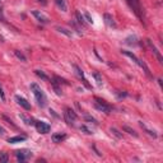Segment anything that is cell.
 <instances>
[{
	"label": "cell",
	"instance_id": "6da1fadb",
	"mask_svg": "<svg viewBox=\"0 0 163 163\" xmlns=\"http://www.w3.org/2000/svg\"><path fill=\"white\" fill-rule=\"evenodd\" d=\"M31 90H32V93H33V96H34L37 105H38L40 107H45L46 103H47V97H46L45 92L42 90V88L38 86V84L32 83V84H31Z\"/></svg>",
	"mask_w": 163,
	"mask_h": 163
},
{
	"label": "cell",
	"instance_id": "7a4b0ae2",
	"mask_svg": "<svg viewBox=\"0 0 163 163\" xmlns=\"http://www.w3.org/2000/svg\"><path fill=\"white\" fill-rule=\"evenodd\" d=\"M122 54H124V55L125 56H128V57H130L131 60H132V61H134L136 65H139V66H140V68L144 70V73H145L149 78H153L152 77V74H150V70H149V68H148V66H147V64L145 63H144L143 61V60H140V59H139V57H136L135 55H134V54H132V52H130V51H126V50H122L121 51Z\"/></svg>",
	"mask_w": 163,
	"mask_h": 163
},
{
	"label": "cell",
	"instance_id": "3957f363",
	"mask_svg": "<svg viewBox=\"0 0 163 163\" xmlns=\"http://www.w3.org/2000/svg\"><path fill=\"white\" fill-rule=\"evenodd\" d=\"M94 107L97 108L98 111H101V112H105V113H111V111H112V107L107 103V102H105L103 99H101V98H98V97H96L94 98Z\"/></svg>",
	"mask_w": 163,
	"mask_h": 163
},
{
	"label": "cell",
	"instance_id": "277c9868",
	"mask_svg": "<svg viewBox=\"0 0 163 163\" xmlns=\"http://www.w3.org/2000/svg\"><path fill=\"white\" fill-rule=\"evenodd\" d=\"M126 2L130 5V8L134 10V13L139 17V19H142L143 22V9L140 5V0H126Z\"/></svg>",
	"mask_w": 163,
	"mask_h": 163
},
{
	"label": "cell",
	"instance_id": "5b68a950",
	"mask_svg": "<svg viewBox=\"0 0 163 163\" xmlns=\"http://www.w3.org/2000/svg\"><path fill=\"white\" fill-rule=\"evenodd\" d=\"M64 119H65V121L68 122L69 125H74V122L77 121L78 116H77V113L71 110L70 107H66L65 112H64Z\"/></svg>",
	"mask_w": 163,
	"mask_h": 163
},
{
	"label": "cell",
	"instance_id": "8992f818",
	"mask_svg": "<svg viewBox=\"0 0 163 163\" xmlns=\"http://www.w3.org/2000/svg\"><path fill=\"white\" fill-rule=\"evenodd\" d=\"M15 155H17V159L19 162H24L32 157V152L29 149H19L15 152Z\"/></svg>",
	"mask_w": 163,
	"mask_h": 163
},
{
	"label": "cell",
	"instance_id": "52a82bcc",
	"mask_svg": "<svg viewBox=\"0 0 163 163\" xmlns=\"http://www.w3.org/2000/svg\"><path fill=\"white\" fill-rule=\"evenodd\" d=\"M34 126L40 134H47V132H50V130H51V126L45 121H36Z\"/></svg>",
	"mask_w": 163,
	"mask_h": 163
},
{
	"label": "cell",
	"instance_id": "ba28073f",
	"mask_svg": "<svg viewBox=\"0 0 163 163\" xmlns=\"http://www.w3.org/2000/svg\"><path fill=\"white\" fill-rule=\"evenodd\" d=\"M32 14L40 23H42V24H46V23H49V21H50L49 17H47L46 14H44L42 11H40V10H32Z\"/></svg>",
	"mask_w": 163,
	"mask_h": 163
},
{
	"label": "cell",
	"instance_id": "9c48e42d",
	"mask_svg": "<svg viewBox=\"0 0 163 163\" xmlns=\"http://www.w3.org/2000/svg\"><path fill=\"white\" fill-rule=\"evenodd\" d=\"M147 44H148V46H149V49H150V50H152V51L154 52V55H155V57H157V59H158V61L162 64V63H163V59H162V55H161L159 50L157 49V47H155V45H154L153 42L150 41L149 38H147Z\"/></svg>",
	"mask_w": 163,
	"mask_h": 163
},
{
	"label": "cell",
	"instance_id": "30bf717a",
	"mask_svg": "<svg viewBox=\"0 0 163 163\" xmlns=\"http://www.w3.org/2000/svg\"><path fill=\"white\" fill-rule=\"evenodd\" d=\"M15 101H17V103L21 107H23L24 108V110H31V103H29V102L26 99V98H23V97H21V96H15Z\"/></svg>",
	"mask_w": 163,
	"mask_h": 163
},
{
	"label": "cell",
	"instance_id": "8fae6325",
	"mask_svg": "<svg viewBox=\"0 0 163 163\" xmlns=\"http://www.w3.org/2000/svg\"><path fill=\"white\" fill-rule=\"evenodd\" d=\"M74 69H75V73H77V75L79 77V79H82V82H83V84H84V86H86L87 88H89V89L92 88V87L89 86L88 80L86 79V77H84V73H83V70L79 68V66H78V65H74Z\"/></svg>",
	"mask_w": 163,
	"mask_h": 163
},
{
	"label": "cell",
	"instance_id": "7c38bea8",
	"mask_svg": "<svg viewBox=\"0 0 163 163\" xmlns=\"http://www.w3.org/2000/svg\"><path fill=\"white\" fill-rule=\"evenodd\" d=\"M51 139L54 143H61L66 139V134L65 132H55V134L51 136Z\"/></svg>",
	"mask_w": 163,
	"mask_h": 163
},
{
	"label": "cell",
	"instance_id": "4fadbf2b",
	"mask_svg": "<svg viewBox=\"0 0 163 163\" xmlns=\"http://www.w3.org/2000/svg\"><path fill=\"white\" fill-rule=\"evenodd\" d=\"M55 29L59 32V33H63V34H65L66 37H73V32L70 31V29H68V28H65V27H61V26H56L55 27Z\"/></svg>",
	"mask_w": 163,
	"mask_h": 163
},
{
	"label": "cell",
	"instance_id": "5bb4252c",
	"mask_svg": "<svg viewBox=\"0 0 163 163\" xmlns=\"http://www.w3.org/2000/svg\"><path fill=\"white\" fill-rule=\"evenodd\" d=\"M103 18H105V23L108 26V27H111V28H115L116 27V22H115V19L112 18V15H110V14H105L103 15Z\"/></svg>",
	"mask_w": 163,
	"mask_h": 163
},
{
	"label": "cell",
	"instance_id": "9a60e30c",
	"mask_svg": "<svg viewBox=\"0 0 163 163\" xmlns=\"http://www.w3.org/2000/svg\"><path fill=\"white\" fill-rule=\"evenodd\" d=\"M24 140H27V136H26V135H18V136L9 138V139H8V143L15 144V143H21V142H24Z\"/></svg>",
	"mask_w": 163,
	"mask_h": 163
},
{
	"label": "cell",
	"instance_id": "2e32d148",
	"mask_svg": "<svg viewBox=\"0 0 163 163\" xmlns=\"http://www.w3.org/2000/svg\"><path fill=\"white\" fill-rule=\"evenodd\" d=\"M19 119H21L26 125H34L33 119H32V117H29V116H27L26 113H21V115H19Z\"/></svg>",
	"mask_w": 163,
	"mask_h": 163
},
{
	"label": "cell",
	"instance_id": "e0dca14e",
	"mask_svg": "<svg viewBox=\"0 0 163 163\" xmlns=\"http://www.w3.org/2000/svg\"><path fill=\"white\" fill-rule=\"evenodd\" d=\"M140 126H142V129L144 130V131H145L147 132V134L148 135H150V136H153V138H157V136H158V134H157V132L154 131V130H150L149 128H148V126L145 125V124H144V122H140Z\"/></svg>",
	"mask_w": 163,
	"mask_h": 163
},
{
	"label": "cell",
	"instance_id": "ac0fdd59",
	"mask_svg": "<svg viewBox=\"0 0 163 163\" xmlns=\"http://www.w3.org/2000/svg\"><path fill=\"white\" fill-rule=\"evenodd\" d=\"M55 4H56V7L63 11H66V9H68V5H66L65 0H55Z\"/></svg>",
	"mask_w": 163,
	"mask_h": 163
},
{
	"label": "cell",
	"instance_id": "d6986e66",
	"mask_svg": "<svg viewBox=\"0 0 163 163\" xmlns=\"http://www.w3.org/2000/svg\"><path fill=\"white\" fill-rule=\"evenodd\" d=\"M75 17H77V21H78V23H79L80 26H83V27H86L87 24H86V19H84V17L80 14V11H77L75 13Z\"/></svg>",
	"mask_w": 163,
	"mask_h": 163
},
{
	"label": "cell",
	"instance_id": "ffe728a7",
	"mask_svg": "<svg viewBox=\"0 0 163 163\" xmlns=\"http://www.w3.org/2000/svg\"><path fill=\"white\" fill-rule=\"evenodd\" d=\"M51 86H52L54 90H55V93H56L57 96H63V90H61V88L57 86V83H56L55 80H52V82H51Z\"/></svg>",
	"mask_w": 163,
	"mask_h": 163
},
{
	"label": "cell",
	"instance_id": "44dd1931",
	"mask_svg": "<svg viewBox=\"0 0 163 163\" xmlns=\"http://www.w3.org/2000/svg\"><path fill=\"white\" fill-rule=\"evenodd\" d=\"M93 77H94V79H96V83H97V86H102L103 84V82H102V75L98 73V71H94L93 73Z\"/></svg>",
	"mask_w": 163,
	"mask_h": 163
},
{
	"label": "cell",
	"instance_id": "7402d4cb",
	"mask_svg": "<svg viewBox=\"0 0 163 163\" xmlns=\"http://www.w3.org/2000/svg\"><path fill=\"white\" fill-rule=\"evenodd\" d=\"M34 73H36V75H37V77H40L41 79H44V80H49V77H47V75H46L42 70H34Z\"/></svg>",
	"mask_w": 163,
	"mask_h": 163
},
{
	"label": "cell",
	"instance_id": "603a6c76",
	"mask_svg": "<svg viewBox=\"0 0 163 163\" xmlns=\"http://www.w3.org/2000/svg\"><path fill=\"white\" fill-rule=\"evenodd\" d=\"M8 161H9V155L7 153H4V152L0 153V162H2V163H7Z\"/></svg>",
	"mask_w": 163,
	"mask_h": 163
},
{
	"label": "cell",
	"instance_id": "cb8c5ba5",
	"mask_svg": "<svg viewBox=\"0 0 163 163\" xmlns=\"http://www.w3.org/2000/svg\"><path fill=\"white\" fill-rule=\"evenodd\" d=\"M80 130H82L83 132H86V134H88V135L93 134V130H92V129H89L88 126H86V125H82V126H80Z\"/></svg>",
	"mask_w": 163,
	"mask_h": 163
},
{
	"label": "cell",
	"instance_id": "d4e9b609",
	"mask_svg": "<svg viewBox=\"0 0 163 163\" xmlns=\"http://www.w3.org/2000/svg\"><path fill=\"white\" fill-rule=\"evenodd\" d=\"M122 129H124V131H128V132H129V134H130V135H134L135 138H138V134H136V132H135L134 130H132V129H130V128H129V126H124V128H122Z\"/></svg>",
	"mask_w": 163,
	"mask_h": 163
},
{
	"label": "cell",
	"instance_id": "484cf974",
	"mask_svg": "<svg viewBox=\"0 0 163 163\" xmlns=\"http://www.w3.org/2000/svg\"><path fill=\"white\" fill-rule=\"evenodd\" d=\"M14 54H15V56H17L18 59H19V60H22V61H26V56L23 55L22 52H19L18 50H15V51H14Z\"/></svg>",
	"mask_w": 163,
	"mask_h": 163
},
{
	"label": "cell",
	"instance_id": "4316f807",
	"mask_svg": "<svg viewBox=\"0 0 163 163\" xmlns=\"http://www.w3.org/2000/svg\"><path fill=\"white\" fill-rule=\"evenodd\" d=\"M111 132L115 135V136H117L119 139H122V134H120V131L117 129H115V128H111Z\"/></svg>",
	"mask_w": 163,
	"mask_h": 163
},
{
	"label": "cell",
	"instance_id": "83f0119b",
	"mask_svg": "<svg viewBox=\"0 0 163 163\" xmlns=\"http://www.w3.org/2000/svg\"><path fill=\"white\" fill-rule=\"evenodd\" d=\"M84 18H86V19H87V22L88 23H93V18H92V15H90L89 13H88V11H84Z\"/></svg>",
	"mask_w": 163,
	"mask_h": 163
},
{
	"label": "cell",
	"instance_id": "f1b7e54d",
	"mask_svg": "<svg viewBox=\"0 0 163 163\" xmlns=\"http://www.w3.org/2000/svg\"><path fill=\"white\" fill-rule=\"evenodd\" d=\"M84 120H86V121H89V122H93V124H98L97 120H96L94 117H92V116H86V117H84Z\"/></svg>",
	"mask_w": 163,
	"mask_h": 163
},
{
	"label": "cell",
	"instance_id": "f546056e",
	"mask_svg": "<svg viewBox=\"0 0 163 163\" xmlns=\"http://www.w3.org/2000/svg\"><path fill=\"white\" fill-rule=\"evenodd\" d=\"M0 98H2V101H5V94L3 92V88L0 87Z\"/></svg>",
	"mask_w": 163,
	"mask_h": 163
},
{
	"label": "cell",
	"instance_id": "4dcf8cb0",
	"mask_svg": "<svg viewBox=\"0 0 163 163\" xmlns=\"http://www.w3.org/2000/svg\"><path fill=\"white\" fill-rule=\"evenodd\" d=\"M4 134H5V129L0 126V135H4Z\"/></svg>",
	"mask_w": 163,
	"mask_h": 163
},
{
	"label": "cell",
	"instance_id": "1f68e13d",
	"mask_svg": "<svg viewBox=\"0 0 163 163\" xmlns=\"http://www.w3.org/2000/svg\"><path fill=\"white\" fill-rule=\"evenodd\" d=\"M37 2H40V3L44 4V5H46V0H37Z\"/></svg>",
	"mask_w": 163,
	"mask_h": 163
}]
</instances>
